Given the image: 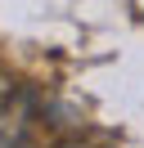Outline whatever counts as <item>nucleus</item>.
<instances>
[{"instance_id": "obj_1", "label": "nucleus", "mask_w": 144, "mask_h": 148, "mask_svg": "<svg viewBox=\"0 0 144 148\" xmlns=\"http://www.w3.org/2000/svg\"><path fill=\"white\" fill-rule=\"evenodd\" d=\"M27 103H9L0 112V148H23V135H27Z\"/></svg>"}, {"instance_id": "obj_2", "label": "nucleus", "mask_w": 144, "mask_h": 148, "mask_svg": "<svg viewBox=\"0 0 144 148\" xmlns=\"http://www.w3.org/2000/svg\"><path fill=\"white\" fill-rule=\"evenodd\" d=\"M14 94H18V90H14V81H9V72H0V112L14 103Z\"/></svg>"}]
</instances>
